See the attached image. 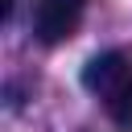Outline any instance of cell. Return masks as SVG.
Masks as SVG:
<instances>
[{
  "instance_id": "cell-1",
  "label": "cell",
  "mask_w": 132,
  "mask_h": 132,
  "mask_svg": "<svg viewBox=\"0 0 132 132\" xmlns=\"http://www.w3.org/2000/svg\"><path fill=\"white\" fill-rule=\"evenodd\" d=\"M82 87L103 103V111L111 116L116 128L132 132V58L124 50L95 54L82 66Z\"/></svg>"
},
{
  "instance_id": "cell-2",
  "label": "cell",
  "mask_w": 132,
  "mask_h": 132,
  "mask_svg": "<svg viewBox=\"0 0 132 132\" xmlns=\"http://www.w3.org/2000/svg\"><path fill=\"white\" fill-rule=\"evenodd\" d=\"M87 0H33V37L41 45H62L82 25Z\"/></svg>"
},
{
  "instance_id": "cell-3",
  "label": "cell",
  "mask_w": 132,
  "mask_h": 132,
  "mask_svg": "<svg viewBox=\"0 0 132 132\" xmlns=\"http://www.w3.org/2000/svg\"><path fill=\"white\" fill-rule=\"evenodd\" d=\"M12 4H16V0H0V21H8V16H12Z\"/></svg>"
}]
</instances>
